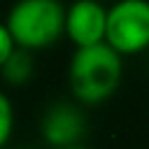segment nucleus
Instances as JSON below:
<instances>
[{
    "label": "nucleus",
    "mask_w": 149,
    "mask_h": 149,
    "mask_svg": "<svg viewBox=\"0 0 149 149\" xmlns=\"http://www.w3.org/2000/svg\"><path fill=\"white\" fill-rule=\"evenodd\" d=\"M16 49H19L16 40H14L12 33L2 26V28H0V65H2L7 58H12V56L16 54Z\"/></svg>",
    "instance_id": "6e6552de"
},
{
    "label": "nucleus",
    "mask_w": 149,
    "mask_h": 149,
    "mask_svg": "<svg viewBox=\"0 0 149 149\" xmlns=\"http://www.w3.org/2000/svg\"><path fill=\"white\" fill-rule=\"evenodd\" d=\"M121 72V54L107 42L79 47L70 61V88L81 102H102L116 91Z\"/></svg>",
    "instance_id": "f257e3e1"
},
{
    "label": "nucleus",
    "mask_w": 149,
    "mask_h": 149,
    "mask_svg": "<svg viewBox=\"0 0 149 149\" xmlns=\"http://www.w3.org/2000/svg\"><path fill=\"white\" fill-rule=\"evenodd\" d=\"M0 144L5 147L9 142V135H12V121H14V109H12V102L7 95H0Z\"/></svg>",
    "instance_id": "0eeeda50"
},
{
    "label": "nucleus",
    "mask_w": 149,
    "mask_h": 149,
    "mask_svg": "<svg viewBox=\"0 0 149 149\" xmlns=\"http://www.w3.org/2000/svg\"><path fill=\"white\" fill-rule=\"evenodd\" d=\"M2 70H5L7 81H14V84L26 81L28 74H30V70H33V61H30V56H28V49H21V47H19L16 54L2 63Z\"/></svg>",
    "instance_id": "423d86ee"
},
{
    "label": "nucleus",
    "mask_w": 149,
    "mask_h": 149,
    "mask_svg": "<svg viewBox=\"0 0 149 149\" xmlns=\"http://www.w3.org/2000/svg\"><path fill=\"white\" fill-rule=\"evenodd\" d=\"M65 35L79 47H93L107 40V9L95 0H77L65 14Z\"/></svg>",
    "instance_id": "20e7f679"
},
{
    "label": "nucleus",
    "mask_w": 149,
    "mask_h": 149,
    "mask_svg": "<svg viewBox=\"0 0 149 149\" xmlns=\"http://www.w3.org/2000/svg\"><path fill=\"white\" fill-rule=\"evenodd\" d=\"M63 149H86V147H79V144H72V147H63Z\"/></svg>",
    "instance_id": "1a4fd4ad"
},
{
    "label": "nucleus",
    "mask_w": 149,
    "mask_h": 149,
    "mask_svg": "<svg viewBox=\"0 0 149 149\" xmlns=\"http://www.w3.org/2000/svg\"><path fill=\"white\" fill-rule=\"evenodd\" d=\"M65 14L58 0H19L2 26L21 49H44L65 33Z\"/></svg>",
    "instance_id": "f03ea898"
},
{
    "label": "nucleus",
    "mask_w": 149,
    "mask_h": 149,
    "mask_svg": "<svg viewBox=\"0 0 149 149\" xmlns=\"http://www.w3.org/2000/svg\"><path fill=\"white\" fill-rule=\"evenodd\" d=\"M121 56L149 47V0H119L107 9V40Z\"/></svg>",
    "instance_id": "7ed1b4c3"
},
{
    "label": "nucleus",
    "mask_w": 149,
    "mask_h": 149,
    "mask_svg": "<svg viewBox=\"0 0 149 149\" xmlns=\"http://www.w3.org/2000/svg\"><path fill=\"white\" fill-rule=\"evenodd\" d=\"M81 133H84V119L70 105L54 107L44 119V137L51 144H56L58 149L77 144Z\"/></svg>",
    "instance_id": "39448f33"
}]
</instances>
